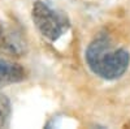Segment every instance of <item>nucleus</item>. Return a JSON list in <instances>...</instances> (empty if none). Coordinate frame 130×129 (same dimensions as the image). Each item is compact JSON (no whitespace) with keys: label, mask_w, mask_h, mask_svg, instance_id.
<instances>
[{"label":"nucleus","mask_w":130,"mask_h":129,"mask_svg":"<svg viewBox=\"0 0 130 129\" xmlns=\"http://www.w3.org/2000/svg\"><path fill=\"white\" fill-rule=\"evenodd\" d=\"M85 60L95 76L105 81H115L129 69L130 52L124 47H116L109 35L100 34L87 46Z\"/></svg>","instance_id":"f257e3e1"},{"label":"nucleus","mask_w":130,"mask_h":129,"mask_svg":"<svg viewBox=\"0 0 130 129\" xmlns=\"http://www.w3.org/2000/svg\"><path fill=\"white\" fill-rule=\"evenodd\" d=\"M31 20L39 33L51 42H56L70 29L68 15L42 0L32 3Z\"/></svg>","instance_id":"f03ea898"},{"label":"nucleus","mask_w":130,"mask_h":129,"mask_svg":"<svg viewBox=\"0 0 130 129\" xmlns=\"http://www.w3.org/2000/svg\"><path fill=\"white\" fill-rule=\"evenodd\" d=\"M0 52L12 58H20L26 52V42L20 31L0 21Z\"/></svg>","instance_id":"7ed1b4c3"},{"label":"nucleus","mask_w":130,"mask_h":129,"mask_svg":"<svg viewBox=\"0 0 130 129\" xmlns=\"http://www.w3.org/2000/svg\"><path fill=\"white\" fill-rule=\"evenodd\" d=\"M26 78V70L20 64L0 58V88L18 83Z\"/></svg>","instance_id":"20e7f679"},{"label":"nucleus","mask_w":130,"mask_h":129,"mask_svg":"<svg viewBox=\"0 0 130 129\" xmlns=\"http://www.w3.org/2000/svg\"><path fill=\"white\" fill-rule=\"evenodd\" d=\"M10 113H12L10 101L5 94L0 93V128H4L8 125Z\"/></svg>","instance_id":"39448f33"}]
</instances>
